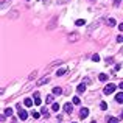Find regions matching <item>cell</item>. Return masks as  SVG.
<instances>
[{
  "mask_svg": "<svg viewBox=\"0 0 123 123\" xmlns=\"http://www.w3.org/2000/svg\"><path fill=\"white\" fill-rule=\"evenodd\" d=\"M115 89H117V86H115V84H108V86L105 87V90H103V92H105L106 95H109V93H112Z\"/></svg>",
  "mask_w": 123,
  "mask_h": 123,
  "instance_id": "cell-1",
  "label": "cell"
},
{
  "mask_svg": "<svg viewBox=\"0 0 123 123\" xmlns=\"http://www.w3.org/2000/svg\"><path fill=\"white\" fill-rule=\"evenodd\" d=\"M17 108H19V118H20V120H27L28 118V112L24 111V109H20V105H19Z\"/></svg>",
  "mask_w": 123,
  "mask_h": 123,
  "instance_id": "cell-2",
  "label": "cell"
},
{
  "mask_svg": "<svg viewBox=\"0 0 123 123\" xmlns=\"http://www.w3.org/2000/svg\"><path fill=\"white\" fill-rule=\"evenodd\" d=\"M87 115H89V109H87V108H81L80 117H81V118H87Z\"/></svg>",
  "mask_w": 123,
  "mask_h": 123,
  "instance_id": "cell-3",
  "label": "cell"
},
{
  "mask_svg": "<svg viewBox=\"0 0 123 123\" xmlns=\"http://www.w3.org/2000/svg\"><path fill=\"white\" fill-rule=\"evenodd\" d=\"M64 111H66L67 114H72V111H73V106L70 105V103H66V105H64Z\"/></svg>",
  "mask_w": 123,
  "mask_h": 123,
  "instance_id": "cell-4",
  "label": "cell"
},
{
  "mask_svg": "<svg viewBox=\"0 0 123 123\" xmlns=\"http://www.w3.org/2000/svg\"><path fill=\"white\" fill-rule=\"evenodd\" d=\"M33 97H34V103H36V105H41V103H42V101H41V95H39V92H34V95H33Z\"/></svg>",
  "mask_w": 123,
  "mask_h": 123,
  "instance_id": "cell-5",
  "label": "cell"
},
{
  "mask_svg": "<svg viewBox=\"0 0 123 123\" xmlns=\"http://www.w3.org/2000/svg\"><path fill=\"white\" fill-rule=\"evenodd\" d=\"M78 39H80V34H78V33H72V36L69 37L70 42H75V41H78Z\"/></svg>",
  "mask_w": 123,
  "mask_h": 123,
  "instance_id": "cell-6",
  "label": "cell"
},
{
  "mask_svg": "<svg viewBox=\"0 0 123 123\" xmlns=\"http://www.w3.org/2000/svg\"><path fill=\"white\" fill-rule=\"evenodd\" d=\"M48 81H50V78H48V76H45V78H41L39 81H37V86H42V84H47Z\"/></svg>",
  "mask_w": 123,
  "mask_h": 123,
  "instance_id": "cell-7",
  "label": "cell"
},
{
  "mask_svg": "<svg viewBox=\"0 0 123 123\" xmlns=\"http://www.w3.org/2000/svg\"><path fill=\"white\" fill-rule=\"evenodd\" d=\"M115 101H117V103H123V92H118L117 95H115Z\"/></svg>",
  "mask_w": 123,
  "mask_h": 123,
  "instance_id": "cell-8",
  "label": "cell"
},
{
  "mask_svg": "<svg viewBox=\"0 0 123 123\" xmlns=\"http://www.w3.org/2000/svg\"><path fill=\"white\" fill-rule=\"evenodd\" d=\"M84 90H86V86H84V83H81L78 87H76V92H78V93H83Z\"/></svg>",
  "mask_w": 123,
  "mask_h": 123,
  "instance_id": "cell-9",
  "label": "cell"
},
{
  "mask_svg": "<svg viewBox=\"0 0 123 123\" xmlns=\"http://www.w3.org/2000/svg\"><path fill=\"white\" fill-rule=\"evenodd\" d=\"M24 105H25V106H27V108H30V106H31V105H33V100H31V98H25V101H24Z\"/></svg>",
  "mask_w": 123,
  "mask_h": 123,
  "instance_id": "cell-10",
  "label": "cell"
},
{
  "mask_svg": "<svg viewBox=\"0 0 123 123\" xmlns=\"http://www.w3.org/2000/svg\"><path fill=\"white\" fill-rule=\"evenodd\" d=\"M53 93H55V95H61V93H62V89H61V87H55Z\"/></svg>",
  "mask_w": 123,
  "mask_h": 123,
  "instance_id": "cell-11",
  "label": "cell"
},
{
  "mask_svg": "<svg viewBox=\"0 0 123 123\" xmlns=\"http://www.w3.org/2000/svg\"><path fill=\"white\" fill-rule=\"evenodd\" d=\"M66 70H67L66 67H62V69H59V70H58V72H56V75H58V76H62L64 73H66Z\"/></svg>",
  "mask_w": 123,
  "mask_h": 123,
  "instance_id": "cell-12",
  "label": "cell"
},
{
  "mask_svg": "<svg viewBox=\"0 0 123 123\" xmlns=\"http://www.w3.org/2000/svg\"><path fill=\"white\" fill-rule=\"evenodd\" d=\"M5 115H6V117H11V115H12V109L11 108H6L5 109Z\"/></svg>",
  "mask_w": 123,
  "mask_h": 123,
  "instance_id": "cell-13",
  "label": "cell"
},
{
  "mask_svg": "<svg viewBox=\"0 0 123 123\" xmlns=\"http://www.w3.org/2000/svg\"><path fill=\"white\" fill-rule=\"evenodd\" d=\"M75 24L78 25V27H83V25H86V20H84V19H78V20H76Z\"/></svg>",
  "mask_w": 123,
  "mask_h": 123,
  "instance_id": "cell-14",
  "label": "cell"
},
{
  "mask_svg": "<svg viewBox=\"0 0 123 123\" xmlns=\"http://www.w3.org/2000/svg\"><path fill=\"white\" fill-rule=\"evenodd\" d=\"M120 120L118 118H115V117H108V123H118Z\"/></svg>",
  "mask_w": 123,
  "mask_h": 123,
  "instance_id": "cell-15",
  "label": "cell"
},
{
  "mask_svg": "<svg viewBox=\"0 0 123 123\" xmlns=\"http://www.w3.org/2000/svg\"><path fill=\"white\" fill-rule=\"evenodd\" d=\"M98 80H100V81H106V80H108V75H106V73H100Z\"/></svg>",
  "mask_w": 123,
  "mask_h": 123,
  "instance_id": "cell-16",
  "label": "cell"
},
{
  "mask_svg": "<svg viewBox=\"0 0 123 123\" xmlns=\"http://www.w3.org/2000/svg\"><path fill=\"white\" fill-rule=\"evenodd\" d=\"M53 95H47V98H45V103H53Z\"/></svg>",
  "mask_w": 123,
  "mask_h": 123,
  "instance_id": "cell-17",
  "label": "cell"
},
{
  "mask_svg": "<svg viewBox=\"0 0 123 123\" xmlns=\"http://www.w3.org/2000/svg\"><path fill=\"white\" fill-rule=\"evenodd\" d=\"M51 109H53V111H59V105H58V103H53V105H51Z\"/></svg>",
  "mask_w": 123,
  "mask_h": 123,
  "instance_id": "cell-18",
  "label": "cell"
},
{
  "mask_svg": "<svg viewBox=\"0 0 123 123\" xmlns=\"http://www.w3.org/2000/svg\"><path fill=\"white\" fill-rule=\"evenodd\" d=\"M80 103H81V100L78 97H73V105H80Z\"/></svg>",
  "mask_w": 123,
  "mask_h": 123,
  "instance_id": "cell-19",
  "label": "cell"
},
{
  "mask_svg": "<svg viewBox=\"0 0 123 123\" xmlns=\"http://www.w3.org/2000/svg\"><path fill=\"white\" fill-rule=\"evenodd\" d=\"M108 22H109V27H114V25H115V19H112V17L109 19Z\"/></svg>",
  "mask_w": 123,
  "mask_h": 123,
  "instance_id": "cell-20",
  "label": "cell"
},
{
  "mask_svg": "<svg viewBox=\"0 0 123 123\" xmlns=\"http://www.w3.org/2000/svg\"><path fill=\"white\" fill-rule=\"evenodd\" d=\"M41 114H42V115H45V117H48V115H50L47 109H42V111H41Z\"/></svg>",
  "mask_w": 123,
  "mask_h": 123,
  "instance_id": "cell-21",
  "label": "cell"
},
{
  "mask_svg": "<svg viewBox=\"0 0 123 123\" xmlns=\"http://www.w3.org/2000/svg\"><path fill=\"white\" fill-rule=\"evenodd\" d=\"M92 61H95V62H97V61H100V56H98V55H93V56H92Z\"/></svg>",
  "mask_w": 123,
  "mask_h": 123,
  "instance_id": "cell-22",
  "label": "cell"
},
{
  "mask_svg": "<svg viewBox=\"0 0 123 123\" xmlns=\"http://www.w3.org/2000/svg\"><path fill=\"white\" fill-rule=\"evenodd\" d=\"M100 108H101L103 111H106V109H108V105H106V103H101V105H100Z\"/></svg>",
  "mask_w": 123,
  "mask_h": 123,
  "instance_id": "cell-23",
  "label": "cell"
},
{
  "mask_svg": "<svg viewBox=\"0 0 123 123\" xmlns=\"http://www.w3.org/2000/svg\"><path fill=\"white\" fill-rule=\"evenodd\" d=\"M106 62H108V64H112V62H114V58H106Z\"/></svg>",
  "mask_w": 123,
  "mask_h": 123,
  "instance_id": "cell-24",
  "label": "cell"
},
{
  "mask_svg": "<svg viewBox=\"0 0 123 123\" xmlns=\"http://www.w3.org/2000/svg\"><path fill=\"white\" fill-rule=\"evenodd\" d=\"M39 115H41L39 112H33V118H39Z\"/></svg>",
  "mask_w": 123,
  "mask_h": 123,
  "instance_id": "cell-25",
  "label": "cell"
},
{
  "mask_svg": "<svg viewBox=\"0 0 123 123\" xmlns=\"http://www.w3.org/2000/svg\"><path fill=\"white\" fill-rule=\"evenodd\" d=\"M117 42H123V36H117Z\"/></svg>",
  "mask_w": 123,
  "mask_h": 123,
  "instance_id": "cell-26",
  "label": "cell"
},
{
  "mask_svg": "<svg viewBox=\"0 0 123 123\" xmlns=\"http://www.w3.org/2000/svg\"><path fill=\"white\" fill-rule=\"evenodd\" d=\"M120 2H122V0H114V5H115V6H118V3H120Z\"/></svg>",
  "mask_w": 123,
  "mask_h": 123,
  "instance_id": "cell-27",
  "label": "cell"
},
{
  "mask_svg": "<svg viewBox=\"0 0 123 123\" xmlns=\"http://www.w3.org/2000/svg\"><path fill=\"white\" fill-rule=\"evenodd\" d=\"M118 30H120V31H123V24H120V25H118Z\"/></svg>",
  "mask_w": 123,
  "mask_h": 123,
  "instance_id": "cell-28",
  "label": "cell"
},
{
  "mask_svg": "<svg viewBox=\"0 0 123 123\" xmlns=\"http://www.w3.org/2000/svg\"><path fill=\"white\" fill-rule=\"evenodd\" d=\"M118 87H120V89H122V90H123V81H122V83H120V84H118Z\"/></svg>",
  "mask_w": 123,
  "mask_h": 123,
  "instance_id": "cell-29",
  "label": "cell"
},
{
  "mask_svg": "<svg viewBox=\"0 0 123 123\" xmlns=\"http://www.w3.org/2000/svg\"><path fill=\"white\" fill-rule=\"evenodd\" d=\"M90 123H95V120H93V122H90Z\"/></svg>",
  "mask_w": 123,
  "mask_h": 123,
  "instance_id": "cell-30",
  "label": "cell"
},
{
  "mask_svg": "<svg viewBox=\"0 0 123 123\" xmlns=\"http://www.w3.org/2000/svg\"><path fill=\"white\" fill-rule=\"evenodd\" d=\"M72 123H76V122H72Z\"/></svg>",
  "mask_w": 123,
  "mask_h": 123,
  "instance_id": "cell-31",
  "label": "cell"
}]
</instances>
